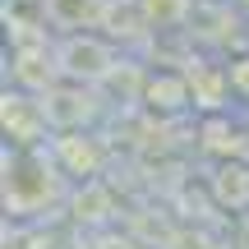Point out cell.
I'll return each mask as SVG.
<instances>
[{
  "label": "cell",
  "mask_w": 249,
  "mask_h": 249,
  "mask_svg": "<svg viewBox=\"0 0 249 249\" xmlns=\"http://www.w3.org/2000/svg\"><path fill=\"white\" fill-rule=\"evenodd\" d=\"M55 60H60V74H65V79L97 83L102 74L111 70V46L102 42V37H92V33H74L70 42L55 51Z\"/></svg>",
  "instance_id": "6da1fadb"
},
{
  "label": "cell",
  "mask_w": 249,
  "mask_h": 249,
  "mask_svg": "<svg viewBox=\"0 0 249 249\" xmlns=\"http://www.w3.org/2000/svg\"><path fill=\"white\" fill-rule=\"evenodd\" d=\"M46 14L70 33H83L107 14V0H46Z\"/></svg>",
  "instance_id": "7a4b0ae2"
},
{
  "label": "cell",
  "mask_w": 249,
  "mask_h": 249,
  "mask_svg": "<svg viewBox=\"0 0 249 249\" xmlns=\"http://www.w3.org/2000/svg\"><path fill=\"white\" fill-rule=\"evenodd\" d=\"M143 23H171V18H185L189 0H139Z\"/></svg>",
  "instance_id": "3957f363"
},
{
  "label": "cell",
  "mask_w": 249,
  "mask_h": 249,
  "mask_svg": "<svg viewBox=\"0 0 249 249\" xmlns=\"http://www.w3.org/2000/svg\"><path fill=\"white\" fill-rule=\"evenodd\" d=\"M217 189H222L226 203H231V194H235V203H245V198H249V171H245V166H222Z\"/></svg>",
  "instance_id": "277c9868"
}]
</instances>
